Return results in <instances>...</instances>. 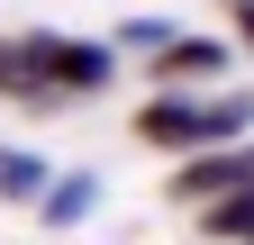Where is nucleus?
<instances>
[{
    "instance_id": "obj_5",
    "label": "nucleus",
    "mask_w": 254,
    "mask_h": 245,
    "mask_svg": "<svg viewBox=\"0 0 254 245\" xmlns=\"http://www.w3.org/2000/svg\"><path fill=\"white\" fill-rule=\"evenodd\" d=\"M200 227H209L218 245H254V191H227V200H209V209H200Z\"/></svg>"
},
{
    "instance_id": "obj_4",
    "label": "nucleus",
    "mask_w": 254,
    "mask_h": 245,
    "mask_svg": "<svg viewBox=\"0 0 254 245\" xmlns=\"http://www.w3.org/2000/svg\"><path fill=\"white\" fill-rule=\"evenodd\" d=\"M91 209H100V173H91V164L82 173H46V191H37V218L46 227H82Z\"/></svg>"
},
{
    "instance_id": "obj_9",
    "label": "nucleus",
    "mask_w": 254,
    "mask_h": 245,
    "mask_svg": "<svg viewBox=\"0 0 254 245\" xmlns=\"http://www.w3.org/2000/svg\"><path fill=\"white\" fill-rule=\"evenodd\" d=\"M236 37H245V55H254V18H245V27H236Z\"/></svg>"
},
{
    "instance_id": "obj_3",
    "label": "nucleus",
    "mask_w": 254,
    "mask_h": 245,
    "mask_svg": "<svg viewBox=\"0 0 254 245\" xmlns=\"http://www.w3.org/2000/svg\"><path fill=\"white\" fill-rule=\"evenodd\" d=\"M145 73H154V91H209L227 73V37H164L145 55Z\"/></svg>"
},
{
    "instance_id": "obj_6",
    "label": "nucleus",
    "mask_w": 254,
    "mask_h": 245,
    "mask_svg": "<svg viewBox=\"0 0 254 245\" xmlns=\"http://www.w3.org/2000/svg\"><path fill=\"white\" fill-rule=\"evenodd\" d=\"M37 191H46V164L27 155V145H0V200H18V209H37Z\"/></svg>"
},
{
    "instance_id": "obj_2",
    "label": "nucleus",
    "mask_w": 254,
    "mask_h": 245,
    "mask_svg": "<svg viewBox=\"0 0 254 245\" xmlns=\"http://www.w3.org/2000/svg\"><path fill=\"white\" fill-rule=\"evenodd\" d=\"M254 127V91H154L136 109V136L154 155H209V145H236Z\"/></svg>"
},
{
    "instance_id": "obj_8",
    "label": "nucleus",
    "mask_w": 254,
    "mask_h": 245,
    "mask_svg": "<svg viewBox=\"0 0 254 245\" xmlns=\"http://www.w3.org/2000/svg\"><path fill=\"white\" fill-rule=\"evenodd\" d=\"M227 18H236V27H245V18H254V0H227Z\"/></svg>"
},
{
    "instance_id": "obj_7",
    "label": "nucleus",
    "mask_w": 254,
    "mask_h": 245,
    "mask_svg": "<svg viewBox=\"0 0 254 245\" xmlns=\"http://www.w3.org/2000/svg\"><path fill=\"white\" fill-rule=\"evenodd\" d=\"M164 37H182L173 18H118V37H100V46H109V55H154Z\"/></svg>"
},
{
    "instance_id": "obj_1",
    "label": "nucleus",
    "mask_w": 254,
    "mask_h": 245,
    "mask_svg": "<svg viewBox=\"0 0 254 245\" xmlns=\"http://www.w3.org/2000/svg\"><path fill=\"white\" fill-rule=\"evenodd\" d=\"M118 82V55L100 37H64V27H27L0 37V100L18 109H55V100H91Z\"/></svg>"
}]
</instances>
